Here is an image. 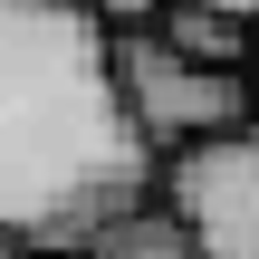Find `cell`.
<instances>
[{"label": "cell", "mask_w": 259, "mask_h": 259, "mask_svg": "<svg viewBox=\"0 0 259 259\" xmlns=\"http://www.w3.org/2000/svg\"><path fill=\"white\" fill-rule=\"evenodd\" d=\"M163 192V144L135 125L96 0H0V231L67 259Z\"/></svg>", "instance_id": "6da1fadb"}, {"label": "cell", "mask_w": 259, "mask_h": 259, "mask_svg": "<svg viewBox=\"0 0 259 259\" xmlns=\"http://www.w3.org/2000/svg\"><path fill=\"white\" fill-rule=\"evenodd\" d=\"M115 77H125L135 125H144L163 154L192 144V135H221V125L259 115V77L250 67H211V58H192V48H173L163 29H115Z\"/></svg>", "instance_id": "7a4b0ae2"}, {"label": "cell", "mask_w": 259, "mask_h": 259, "mask_svg": "<svg viewBox=\"0 0 259 259\" xmlns=\"http://www.w3.org/2000/svg\"><path fill=\"white\" fill-rule=\"evenodd\" d=\"M163 202L192 221L202 259H259V115L163 154Z\"/></svg>", "instance_id": "3957f363"}, {"label": "cell", "mask_w": 259, "mask_h": 259, "mask_svg": "<svg viewBox=\"0 0 259 259\" xmlns=\"http://www.w3.org/2000/svg\"><path fill=\"white\" fill-rule=\"evenodd\" d=\"M67 259H202V240H192V221L154 192V202H135V211H115L96 240H77Z\"/></svg>", "instance_id": "277c9868"}, {"label": "cell", "mask_w": 259, "mask_h": 259, "mask_svg": "<svg viewBox=\"0 0 259 259\" xmlns=\"http://www.w3.org/2000/svg\"><path fill=\"white\" fill-rule=\"evenodd\" d=\"M173 48H192V58H211V67H250L259 48V19L240 10H221V0H163V19H154Z\"/></svg>", "instance_id": "5b68a950"}, {"label": "cell", "mask_w": 259, "mask_h": 259, "mask_svg": "<svg viewBox=\"0 0 259 259\" xmlns=\"http://www.w3.org/2000/svg\"><path fill=\"white\" fill-rule=\"evenodd\" d=\"M96 19H106V29H154L163 0H96Z\"/></svg>", "instance_id": "8992f818"}, {"label": "cell", "mask_w": 259, "mask_h": 259, "mask_svg": "<svg viewBox=\"0 0 259 259\" xmlns=\"http://www.w3.org/2000/svg\"><path fill=\"white\" fill-rule=\"evenodd\" d=\"M0 259H38V250H29V240H10V231H0Z\"/></svg>", "instance_id": "52a82bcc"}, {"label": "cell", "mask_w": 259, "mask_h": 259, "mask_svg": "<svg viewBox=\"0 0 259 259\" xmlns=\"http://www.w3.org/2000/svg\"><path fill=\"white\" fill-rule=\"evenodd\" d=\"M250 77H259V48H250Z\"/></svg>", "instance_id": "ba28073f"}]
</instances>
